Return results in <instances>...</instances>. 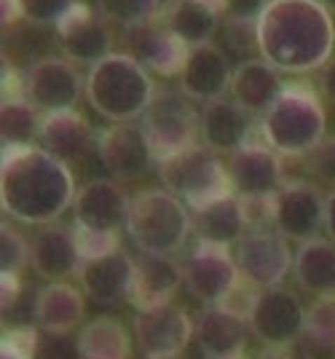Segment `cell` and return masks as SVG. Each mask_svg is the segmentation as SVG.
Returning <instances> with one entry per match:
<instances>
[{
    "label": "cell",
    "mask_w": 335,
    "mask_h": 359,
    "mask_svg": "<svg viewBox=\"0 0 335 359\" xmlns=\"http://www.w3.org/2000/svg\"><path fill=\"white\" fill-rule=\"evenodd\" d=\"M97 3L110 22L123 25V30L156 19L161 8V0H97Z\"/></svg>",
    "instance_id": "obj_34"
},
{
    "label": "cell",
    "mask_w": 335,
    "mask_h": 359,
    "mask_svg": "<svg viewBox=\"0 0 335 359\" xmlns=\"http://www.w3.org/2000/svg\"><path fill=\"white\" fill-rule=\"evenodd\" d=\"M320 3L324 6V8H327V11H330V14L335 11V0H320Z\"/></svg>",
    "instance_id": "obj_48"
},
{
    "label": "cell",
    "mask_w": 335,
    "mask_h": 359,
    "mask_svg": "<svg viewBox=\"0 0 335 359\" xmlns=\"http://www.w3.org/2000/svg\"><path fill=\"white\" fill-rule=\"evenodd\" d=\"M196 327L177 303H164L135 316V344L145 359H177L193 341Z\"/></svg>",
    "instance_id": "obj_11"
},
{
    "label": "cell",
    "mask_w": 335,
    "mask_h": 359,
    "mask_svg": "<svg viewBox=\"0 0 335 359\" xmlns=\"http://www.w3.org/2000/svg\"><path fill=\"white\" fill-rule=\"evenodd\" d=\"M198 126H201V113H196L193 100L175 89L156 91L148 110L139 118V129L151 145L156 164L198 145L196 140L201 137Z\"/></svg>",
    "instance_id": "obj_7"
},
{
    "label": "cell",
    "mask_w": 335,
    "mask_h": 359,
    "mask_svg": "<svg viewBox=\"0 0 335 359\" xmlns=\"http://www.w3.org/2000/svg\"><path fill=\"white\" fill-rule=\"evenodd\" d=\"M161 22L185 48L212 43L220 30V14L204 0H169L161 11Z\"/></svg>",
    "instance_id": "obj_29"
},
{
    "label": "cell",
    "mask_w": 335,
    "mask_h": 359,
    "mask_svg": "<svg viewBox=\"0 0 335 359\" xmlns=\"http://www.w3.org/2000/svg\"><path fill=\"white\" fill-rule=\"evenodd\" d=\"M137 276V260L121 247L92 260H83L78 271L83 295L97 306H121L132 298V287Z\"/></svg>",
    "instance_id": "obj_17"
},
{
    "label": "cell",
    "mask_w": 335,
    "mask_h": 359,
    "mask_svg": "<svg viewBox=\"0 0 335 359\" xmlns=\"http://www.w3.org/2000/svg\"><path fill=\"white\" fill-rule=\"evenodd\" d=\"M268 6V0H226L223 19L231 22H258L263 8Z\"/></svg>",
    "instance_id": "obj_42"
},
{
    "label": "cell",
    "mask_w": 335,
    "mask_h": 359,
    "mask_svg": "<svg viewBox=\"0 0 335 359\" xmlns=\"http://www.w3.org/2000/svg\"><path fill=\"white\" fill-rule=\"evenodd\" d=\"M30 266L38 276L51 279V282H60L64 276H76L83 266L76 231H70L64 225H48L46 231H41L32 241Z\"/></svg>",
    "instance_id": "obj_26"
},
{
    "label": "cell",
    "mask_w": 335,
    "mask_h": 359,
    "mask_svg": "<svg viewBox=\"0 0 335 359\" xmlns=\"http://www.w3.org/2000/svg\"><path fill=\"white\" fill-rule=\"evenodd\" d=\"M16 19H22V8H19V0H3V25H14Z\"/></svg>",
    "instance_id": "obj_46"
},
{
    "label": "cell",
    "mask_w": 335,
    "mask_h": 359,
    "mask_svg": "<svg viewBox=\"0 0 335 359\" xmlns=\"http://www.w3.org/2000/svg\"><path fill=\"white\" fill-rule=\"evenodd\" d=\"M73 231H76L78 250H81L83 260H92V257H100V255L113 252L121 247L118 233H92V231H81V228H73Z\"/></svg>",
    "instance_id": "obj_41"
},
{
    "label": "cell",
    "mask_w": 335,
    "mask_h": 359,
    "mask_svg": "<svg viewBox=\"0 0 335 359\" xmlns=\"http://www.w3.org/2000/svg\"><path fill=\"white\" fill-rule=\"evenodd\" d=\"M320 86H322V94L327 97V102H333L335 105V57L322 67Z\"/></svg>",
    "instance_id": "obj_44"
},
{
    "label": "cell",
    "mask_w": 335,
    "mask_h": 359,
    "mask_svg": "<svg viewBox=\"0 0 335 359\" xmlns=\"http://www.w3.org/2000/svg\"><path fill=\"white\" fill-rule=\"evenodd\" d=\"M180 91L193 102H214L223 100L231 91L233 67L226 51L214 43H204L188 48V57L180 70Z\"/></svg>",
    "instance_id": "obj_20"
},
{
    "label": "cell",
    "mask_w": 335,
    "mask_h": 359,
    "mask_svg": "<svg viewBox=\"0 0 335 359\" xmlns=\"http://www.w3.org/2000/svg\"><path fill=\"white\" fill-rule=\"evenodd\" d=\"M126 48L145 70L167 75V78L180 75L188 57V48L158 19L126 27Z\"/></svg>",
    "instance_id": "obj_21"
},
{
    "label": "cell",
    "mask_w": 335,
    "mask_h": 359,
    "mask_svg": "<svg viewBox=\"0 0 335 359\" xmlns=\"http://www.w3.org/2000/svg\"><path fill=\"white\" fill-rule=\"evenodd\" d=\"M38 107L27 97H6L0 105V142L3 150L27 148L41 132Z\"/></svg>",
    "instance_id": "obj_32"
},
{
    "label": "cell",
    "mask_w": 335,
    "mask_h": 359,
    "mask_svg": "<svg viewBox=\"0 0 335 359\" xmlns=\"http://www.w3.org/2000/svg\"><path fill=\"white\" fill-rule=\"evenodd\" d=\"M295 282L308 295H335V241L308 239L292 257Z\"/></svg>",
    "instance_id": "obj_30"
},
{
    "label": "cell",
    "mask_w": 335,
    "mask_h": 359,
    "mask_svg": "<svg viewBox=\"0 0 335 359\" xmlns=\"http://www.w3.org/2000/svg\"><path fill=\"white\" fill-rule=\"evenodd\" d=\"M19 292H22V287H19V279H16V276H3V298H0L3 314H8V311L16 306Z\"/></svg>",
    "instance_id": "obj_43"
},
{
    "label": "cell",
    "mask_w": 335,
    "mask_h": 359,
    "mask_svg": "<svg viewBox=\"0 0 335 359\" xmlns=\"http://www.w3.org/2000/svg\"><path fill=\"white\" fill-rule=\"evenodd\" d=\"M236 266L242 279H247L252 287H260V290L279 287L292 269L287 239L279 231H268V228L247 231V236L236 244Z\"/></svg>",
    "instance_id": "obj_12"
},
{
    "label": "cell",
    "mask_w": 335,
    "mask_h": 359,
    "mask_svg": "<svg viewBox=\"0 0 335 359\" xmlns=\"http://www.w3.org/2000/svg\"><path fill=\"white\" fill-rule=\"evenodd\" d=\"M327 132V113L308 86H285L266 116H260V137L279 156H306Z\"/></svg>",
    "instance_id": "obj_4"
},
{
    "label": "cell",
    "mask_w": 335,
    "mask_h": 359,
    "mask_svg": "<svg viewBox=\"0 0 335 359\" xmlns=\"http://www.w3.org/2000/svg\"><path fill=\"white\" fill-rule=\"evenodd\" d=\"M129 201L132 198L123 194L118 180H89L76 191L73 201L76 228L92 233H118L129 217Z\"/></svg>",
    "instance_id": "obj_15"
},
{
    "label": "cell",
    "mask_w": 335,
    "mask_h": 359,
    "mask_svg": "<svg viewBox=\"0 0 335 359\" xmlns=\"http://www.w3.org/2000/svg\"><path fill=\"white\" fill-rule=\"evenodd\" d=\"M285 83L276 67H271L266 60H247L233 67L228 94L249 116H266V110L274 105Z\"/></svg>",
    "instance_id": "obj_25"
},
{
    "label": "cell",
    "mask_w": 335,
    "mask_h": 359,
    "mask_svg": "<svg viewBox=\"0 0 335 359\" xmlns=\"http://www.w3.org/2000/svg\"><path fill=\"white\" fill-rule=\"evenodd\" d=\"M78 348L83 359H129L132 335L113 316H94L78 332Z\"/></svg>",
    "instance_id": "obj_31"
},
{
    "label": "cell",
    "mask_w": 335,
    "mask_h": 359,
    "mask_svg": "<svg viewBox=\"0 0 335 359\" xmlns=\"http://www.w3.org/2000/svg\"><path fill=\"white\" fill-rule=\"evenodd\" d=\"M255 32L260 60L279 73H311L333 60L335 22L320 0H268Z\"/></svg>",
    "instance_id": "obj_1"
},
{
    "label": "cell",
    "mask_w": 335,
    "mask_h": 359,
    "mask_svg": "<svg viewBox=\"0 0 335 359\" xmlns=\"http://www.w3.org/2000/svg\"><path fill=\"white\" fill-rule=\"evenodd\" d=\"M158 177L164 182V191L175 194L191 210L201 204L231 194L228 169L223 164L220 153L207 145H193L167 161H158Z\"/></svg>",
    "instance_id": "obj_6"
},
{
    "label": "cell",
    "mask_w": 335,
    "mask_h": 359,
    "mask_svg": "<svg viewBox=\"0 0 335 359\" xmlns=\"http://www.w3.org/2000/svg\"><path fill=\"white\" fill-rule=\"evenodd\" d=\"M32 359H81L78 338L70 332H38V341L32 348Z\"/></svg>",
    "instance_id": "obj_38"
},
{
    "label": "cell",
    "mask_w": 335,
    "mask_h": 359,
    "mask_svg": "<svg viewBox=\"0 0 335 359\" xmlns=\"http://www.w3.org/2000/svg\"><path fill=\"white\" fill-rule=\"evenodd\" d=\"M324 231H327L330 239L335 241V188H330L327 201H324Z\"/></svg>",
    "instance_id": "obj_45"
},
{
    "label": "cell",
    "mask_w": 335,
    "mask_h": 359,
    "mask_svg": "<svg viewBox=\"0 0 335 359\" xmlns=\"http://www.w3.org/2000/svg\"><path fill=\"white\" fill-rule=\"evenodd\" d=\"M201 145L214 153H233L249 142L252 135V116L239 107L233 100H214L201 110Z\"/></svg>",
    "instance_id": "obj_24"
},
{
    "label": "cell",
    "mask_w": 335,
    "mask_h": 359,
    "mask_svg": "<svg viewBox=\"0 0 335 359\" xmlns=\"http://www.w3.org/2000/svg\"><path fill=\"white\" fill-rule=\"evenodd\" d=\"M220 30H223V38H226L223 51H226L228 60H239V62L252 60L249 51L258 48L255 22H231V19H226V22L220 25Z\"/></svg>",
    "instance_id": "obj_37"
},
{
    "label": "cell",
    "mask_w": 335,
    "mask_h": 359,
    "mask_svg": "<svg viewBox=\"0 0 335 359\" xmlns=\"http://www.w3.org/2000/svg\"><path fill=\"white\" fill-rule=\"evenodd\" d=\"M226 169H228L231 194H236L239 198L274 196L285 185L282 158L266 142H252L249 140L247 145L233 150Z\"/></svg>",
    "instance_id": "obj_16"
},
{
    "label": "cell",
    "mask_w": 335,
    "mask_h": 359,
    "mask_svg": "<svg viewBox=\"0 0 335 359\" xmlns=\"http://www.w3.org/2000/svg\"><path fill=\"white\" fill-rule=\"evenodd\" d=\"M324 201L327 196H322L311 182H285L274 194V231L301 244L317 239V233L324 228Z\"/></svg>",
    "instance_id": "obj_13"
},
{
    "label": "cell",
    "mask_w": 335,
    "mask_h": 359,
    "mask_svg": "<svg viewBox=\"0 0 335 359\" xmlns=\"http://www.w3.org/2000/svg\"><path fill=\"white\" fill-rule=\"evenodd\" d=\"M22 91L41 113L76 110V102L86 91V78H81L70 60L43 57L27 67Z\"/></svg>",
    "instance_id": "obj_9"
},
{
    "label": "cell",
    "mask_w": 335,
    "mask_h": 359,
    "mask_svg": "<svg viewBox=\"0 0 335 359\" xmlns=\"http://www.w3.org/2000/svg\"><path fill=\"white\" fill-rule=\"evenodd\" d=\"M183 285V266L164 255H142L137 263V276L132 287V303L137 311L172 303L175 292Z\"/></svg>",
    "instance_id": "obj_27"
},
{
    "label": "cell",
    "mask_w": 335,
    "mask_h": 359,
    "mask_svg": "<svg viewBox=\"0 0 335 359\" xmlns=\"http://www.w3.org/2000/svg\"><path fill=\"white\" fill-rule=\"evenodd\" d=\"M78 6V0H19L22 19L38 27H57Z\"/></svg>",
    "instance_id": "obj_36"
},
{
    "label": "cell",
    "mask_w": 335,
    "mask_h": 359,
    "mask_svg": "<svg viewBox=\"0 0 335 359\" xmlns=\"http://www.w3.org/2000/svg\"><path fill=\"white\" fill-rule=\"evenodd\" d=\"M38 341V330L19 327L3 335L0 344V359H32V348Z\"/></svg>",
    "instance_id": "obj_40"
},
{
    "label": "cell",
    "mask_w": 335,
    "mask_h": 359,
    "mask_svg": "<svg viewBox=\"0 0 335 359\" xmlns=\"http://www.w3.org/2000/svg\"><path fill=\"white\" fill-rule=\"evenodd\" d=\"M306 344L317 351H335V295H322L306 311Z\"/></svg>",
    "instance_id": "obj_33"
},
{
    "label": "cell",
    "mask_w": 335,
    "mask_h": 359,
    "mask_svg": "<svg viewBox=\"0 0 335 359\" xmlns=\"http://www.w3.org/2000/svg\"><path fill=\"white\" fill-rule=\"evenodd\" d=\"M306 169L320 182L335 188V137H324L311 153H306Z\"/></svg>",
    "instance_id": "obj_39"
},
{
    "label": "cell",
    "mask_w": 335,
    "mask_h": 359,
    "mask_svg": "<svg viewBox=\"0 0 335 359\" xmlns=\"http://www.w3.org/2000/svg\"><path fill=\"white\" fill-rule=\"evenodd\" d=\"M244 316L247 314L233 309L231 303H214L201 311L193 341L204 359H244L249 330V322Z\"/></svg>",
    "instance_id": "obj_19"
},
{
    "label": "cell",
    "mask_w": 335,
    "mask_h": 359,
    "mask_svg": "<svg viewBox=\"0 0 335 359\" xmlns=\"http://www.w3.org/2000/svg\"><path fill=\"white\" fill-rule=\"evenodd\" d=\"M97 156L107 175L118 182L142 177L156 164L139 123H113L102 129L97 137Z\"/></svg>",
    "instance_id": "obj_18"
},
{
    "label": "cell",
    "mask_w": 335,
    "mask_h": 359,
    "mask_svg": "<svg viewBox=\"0 0 335 359\" xmlns=\"http://www.w3.org/2000/svg\"><path fill=\"white\" fill-rule=\"evenodd\" d=\"M258 359H295L289 348H266Z\"/></svg>",
    "instance_id": "obj_47"
},
{
    "label": "cell",
    "mask_w": 335,
    "mask_h": 359,
    "mask_svg": "<svg viewBox=\"0 0 335 359\" xmlns=\"http://www.w3.org/2000/svg\"><path fill=\"white\" fill-rule=\"evenodd\" d=\"M126 231L142 255H164L172 257L183 250L191 231L193 217L188 204L164 188L142 191L129 201Z\"/></svg>",
    "instance_id": "obj_5"
},
{
    "label": "cell",
    "mask_w": 335,
    "mask_h": 359,
    "mask_svg": "<svg viewBox=\"0 0 335 359\" xmlns=\"http://www.w3.org/2000/svg\"><path fill=\"white\" fill-rule=\"evenodd\" d=\"M83 311V292L67 282H51L41 287L32 303V316L38 327L46 332H73L81 325Z\"/></svg>",
    "instance_id": "obj_28"
},
{
    "label": "cell",
    "mask_w": 335,
    "mask_h": 359,
    "mask_svg": "<svg viewBox=\"0 0 335 359\" xmlns=\"http://www.w3.org/2000/svg\"><path fill=\"white\" fill-rule=\"evenodd\" d=\"M247 322L249 332L266 348H289L298 338H303L306 309L295 292L271 287V290H260L249 300Z\"/></svg>",
    "instance_id": "obj_8"
},
{
    "label": "cell",
    "mask_w": 335,
    "mask_h": 359,
    "mask_svg": "<svg viewBox=\"0 0 335 359\" xmlns=\"http://www.w3.org/2000/svg\"><path fill=\"white\" fill-rule=\"evenodd\" d=\"M97 137L92 123L78 110H62V113H43L38 142L41 148L57 156L64 164L83 161L92 150H97Z\"/></svg>",
    "instance_id": "obj_22"
},
{
    "label": "cell",
    "mask_w": 335,
    "mask_h": 359,
    "mask_svg": "<svg viewBox=\"0 0 335 359\" xmlns=\"http://www.w3.org/2000/svg\"><path fill=\"white\" fill-rule=\"evenodd\" d=\"M76 201L70 166L41 145L3 150L0 207L25 225H54Z\"/></svg>",
    "instance_id": "obj_2"
},
{
    "label": "cell",
    "mask_w": 335,
    "mask_h": 359,
    "mask_svg": "<svg viewBox=\"0 0 335 359\" xmlns=\"http://www.w3.org/2000/svg\"><path fill=\"white\" fill-rule=\"evenodd\" d=\"M32 247L25 236L14 231L8 223L0 225V273L3 276H19V271L30 263Z\"/></svg>",
    "instance_id": "obj_35"
},
{
    "label": "cell",
    "mask_w": 335,
    "mask_h": 359,
    "mask_svg": "<svg viewBox=\"0 0 335 359\" xmlns=\"http://www.w3.org/2000/svg\"><path fill=\"white\" fill-rule=\"evenodd\" d=\"M81 359H83V357H81Z\"/></svg>",
    "instance_id": "obj_49"
},
{
    "label": "cell",
    "mask_w": 335,
    "mask_h": 359,
    "mask_svg": "<svg viewBox=\"0 0 335 359\" xmlns=\"http://www.w3.org/2000/svg\"><path fill=\"white\" fill-rule=\"evenodd\" d=\"M86 102L110 123L142 118L156 97L148 70L129 51H113L86 73Z\"/></svg>",
    "instance_id": "obj_3"
},
{
    "label": "cell",
    "mask_w": 335,
    "mask_h": 359,
    "mask_svg": "<svg viewBox=\"0 0 335 359\" xmlns=\"http://www.w3.org/2000/svg\"><path fill=\"white\" fill-rule=\"evenodd\" d=\"M54 30H57L62 54L73 65H89L92 67L100 60H105L107 54H113L110 19L100 8L94 11L89 6L78 3Z\"/></svg>",
    "instance_id": "obj_14"
},
{
    "label": "cell",
    "mask_w": 335,
    "mask_h": 359,
    "mask_svg": "<svg viewBox=\"0 0 335 359\" xmlns=\"http://www.w3.org/2000/svg\"><path fill=\"white\" fill-rule=\"evenodd\" d=\"M239 266L226 247L198 241L183 263V285L196 300L214 306L226 303L239 285Z\"/></svg>",
    "instance_id": "obj_10"
},
{
    "label": "cell",
    "mask_w": 335,
    "mask_h": 359,
    "mask_svg": "<svg viewBox=\"0 0 335 359\" xmlns=\"http://www.w3.org/2000/svg\"><path fill=\"white\" fill-rule=\"evenodd\" d=\"M191 217H193V231H196L198 241L226 247V250L231 244H239L247 236V228H249L242 198L236 194H226L220 198L201 204L193 210Z\"/></svg>",
    "instance_id": "obj_23"
}]
</instances>
